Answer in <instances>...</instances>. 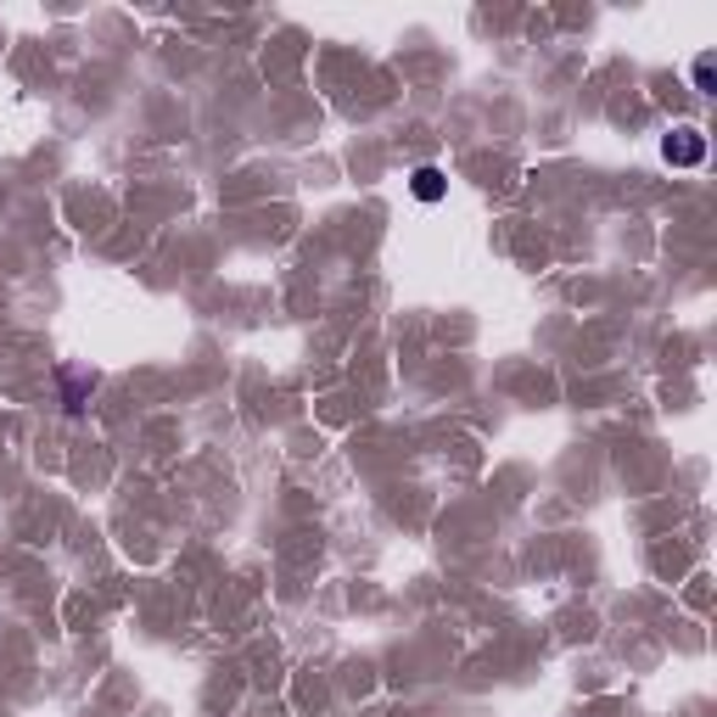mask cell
<instances>
[{"label":"cell","instance_id":"obj_1","mask_svg":"<svg viewBox=\"0 0 717 717\" xmlns=\"http://www.w3.org/2000/svg\"><path fill=\"white\" fill-rule=\"evenodd\" d=\"M662 157H667L673 169H695L700 157H706V135H700V129H673V135L662 140Z\"/></svg>","mask_w":717,"mask_h":717},{"label":"cell","instance_id":"obj_2","mask_svg":"<svg viewBox=\"0 0 717 717\" xmlns=\"http://www.w3.org/2000/svg\"><path fill=\"white\" fill-rule=\"evenodd\" d=\"M410 191H415L421 202H437V197L449 191V180H443V169H432V164H426V169H415V180H410Z\"/></svg>","mask_w":717,"mask_h":717},{"label":"cell","instance_id":"obj_3","mask_svg":"<svg viewBox=\"0 0 717 717\" xmlns=\"http://www.w3.org/2000/svg\"><path fill=\"white\" fill-rule=\"evenodd\" d=\"M96 376H78V370H67V410H78V392H85Z\"/></svg>","mask_w":717,"mask_h":717},{"label":"cell","instance_id":"obj_4","mask_svg":"<svg viewBox=\"0 0 717 717\" xmlns=\"http://www.w3.org/2000/svg\"><path fill=\"white\" fill-rule=\"evenodd\" d=\"M695 85H700V91H711V56H700V62H695Z\"/></svg>","mask_w":717,"mask_h":717}]
</instances>
